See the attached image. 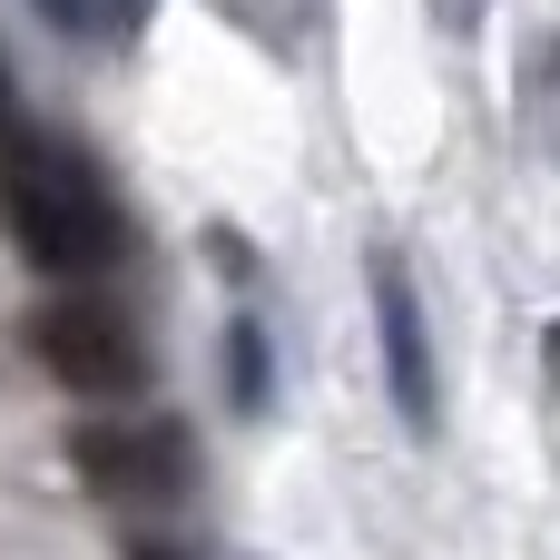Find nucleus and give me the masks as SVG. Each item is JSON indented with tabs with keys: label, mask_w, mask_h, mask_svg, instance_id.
<instances>
[{
	"label": "nucleus",
	"mask_w": 560,
	"mask_h": 560,
	"mask_svg": "<svg viewBox=\"0 0 560 560\" xmlns=\"http://www.w3.org/2000/svg\"><path fill=\"white\" fill-rule=\"evenodd\" d=\"M0 226L39 276H108L128 256V217L108 177L69 138H30V128H0Z\"/></svg>",
	"instance_id": "nucleus-1"
},
{
	"label": "nucleus",
	"mask_w": 560,
	"mask_h": 560,
	"mask_svg": "<svg viewBox=\"0 0 560 560\" xmlns=\"http://www.w3.org/2000/svg\"><path fill=\"white\" fill-rule=\"evenodd\" d=\"M69 463H79V482H89L98 502L158 512V502H177V492H187L197 443H187V423H177V413H89V423L69 433Z\"/></svg>",
	"instance_id": "nucleus-2"
},
{
	"label": "nucleus",
	"mask_w": 560,
	"mask_h": 560,
	"mask_svg": "<svg viewBox=\"0 0 560 560\" xmlns=\"http://www.w3.org/2000/svg\"><path fill=\"white\" fill-rule=\"evenodd\" d=\"M30 354H39V374H59V384L89 394V404H118V394L148 384V345H138V325H128L118 305H98V295H59V305H39V315H30Z\"/></svg>",
	"instance_id": "nucleus-3"
},
{
	"label": "nucleus",
	"mask_w": 560,
	"mask_h": 560,
	"mask_svg": "<svg viewBox=\"0 0 560 560\" xmlns=\"http://www.w3.org/2000/svg\"><path fill=\"white\" fill-rule=\"evenodd\" d=\"M374 335H384V374H394V413L413 433H433V345H423V305L404 256H374Z\"/></svg>",
	"instance_id": "nucleus-4"
},
{
	"label": "nucleus",
	"mask_w": 560,
	"mask_h": 560,
	"mask_svg": "<svg viewBox=\"0 0 560 560\" xmlns=\"http://www.w3.org/2000/svg\"><path fill=\"white\" fill-rule=\"evenodd\" d=\"M148 0H49V20L69 30V39H98V30H128Z\"/></svg>",
	"instance_id": "nucleus-5"
},
{
	"label": "nucleus",
	"mask_w": 560,
	"mask_h": 560,
	"mask_svg": "<svg viewBox=\"0 0 560 560\" xmlns=\"http://www.w3.org/2000/svg\"><path fill=\"white\" fill-rule=\"evenodd\" d=\"M236 404H266V335L236 325Z\"/></svg>",
	"instance_id": "nucleus-6"
},
{
	"label": "nucleus",
	"mask_w": 560,
	"mask_h": 560,
	"mask_svg": "<svg viewBox=\"0 0 560 560\" xmlns=\"http://www.w3.org/2000/svg\"><path fill=\"white\" fill-rule=\"evenodd\" d=\"M138 560H187V551H167V541H138Z\"/></svg>",
	"instance_id": "nucleus-7"
},
{
	"label": "nucleus",
	"mask_w": 560,
	"mask_h": 560,
	"mask_svg": "<svg viewBox=\"0 0 560 560\" xmlns=\"http://www.w3.org/2000/svg\"><path fill=\"white\" fill-rule=\"evenodd\" d=\"M0 128H10V69H0Z\"/></svg>",
	"instance_id": "nucleus-8"
},
{
	"label": "nucleus",
	"mask_w": 560,
	"mask_h": 560,
	"mask_svg": "<svg viewBox=\"0 0 560 560\" xmlns=\"http://www.w3.org/2000/svg\"><path fill=\"white\" fill-rule=\"evenodd\" d=\"M551 374H560V325H551Z\"/></svg>",
	"instance_id": "nucleus-9"
}]
</instances>
